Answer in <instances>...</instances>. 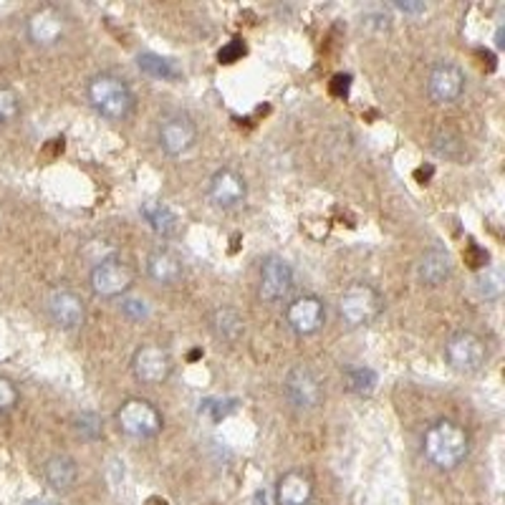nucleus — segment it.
<instances>
[{"instance_id": "6", "label": "nucleus", "mask_w": 505, "mask_h": 505, "mask_svg": "<svg viewBox=\"0 0 505 505\" xmlns=\"http://www.w3.org/2000/svg\"><path fill=\"white\" fill-rule=\"evenodd\" d=\"M445 359L448 364L460 374H475L485 367L488 349L478 333L472 332H455L445 344Z\"/></svg>"}, {"instance_id": "31", "label": "nucleus", "mask_w": 505, "mask_h": 505, "mask_svg": "<svg viewBox=\"0 0 505 505\" xmlns=\"http://www.w3.org/2000/svg\"><path fill=\"white\" fill-rule=\"evenodd\" d=\"M28 505H54L51 503V500H44V498H41V500H31V503Z\"/></svg>"}, {"instance_id": "8", "label": "nucleus", "mask_w": 505, "mask_h": 505, "mask_svg": "<svg viewBox=\"0 0 505 505\" xmlns=\"http://www.w3.org/2000/svg\"><path fill=\"white\" fill-rule=\"evenodd\" d=\"M283 390H286L288 402L299 407V410H316L323 400L322 377L306 364H299V367L288 371Z\"/></svg>"}, {"instance_id": "18", "label": "nucleus", "mask_w": 505, "mask_h": 505, "mask_svg": "<svg viewBox=\"0 0 505 505\" xmlns=\"http://www.w3.org/2000/svg\"><path fill=\"white\" fill-rule=\"evenodd\" d=\"M44 478L56 493H69L79 480V465L69 455H54L44 465Z\"/></svg>"}, {"instance_id": "3", "label": "nucleus", "mask_w": 505, "mask_h": 505, "mask_svg": "<svg viewBox=\"0 0 505 505\" xmlns=\"http://www.w3.org/2000/svg\"><path fill=\"white\" fill-rule=\"evenodd\" d=\"M381 296L374 286H369L364 281H356L352 286L344 288V293L339 296V313L349 326H369L377 322L381 313Z\"/></svg>"}, {"instance_id": "27", "label": "nucleus", "mask_w": 505, "mask_h": 505, "mask_svg": "<svg viewBox=\"0 0 505 505\" xmlns=\"http://www.w3.org/2000/svg\"><path fill=\"white\" fill-rule=\"evenodd\" d=\"M243 56H245V44H243V38H230L228 44L218 51L220 64H235V61H241Z\"/></svg>"}, {"instance_id": "5", "label": "nucleus", "mask_w": 505, "mask_h": 505, "mask_svg": "<svg viewBox=\"0 0 505 505\" xmlns=\"http://www.w3.org/2000/svg\"><path fill=\"white\" fill-rule=\"evenodd\" d=\"M89 283L99 299H122L134 286V271L122 258H106L94 265Z\"/></svg>"}, {"instance_id": "19", "label": "nucleus", "mask_w": 505, "mask_h": 505, "mask_svg": "<svg viewBox=\"0 0 505 505\" xmlns=\"http://www.w3.org/2000/svg\"><path fill=\"white\" fill-rule=\"evenodd\" d=\"M142 218L147 220V225L160 238H173V235H177V230H180V215L167 203H160V200L144 203L142 205Z\"/></svg>"}, {"instance_id": "24", "label": "nucleus", "mask_w": 505, "mask_h": 505, "mask_svg": "<svg viewBox=\"0 0 505 505\" xmlns=\"http://www.w3.org/2000/svg\"><path fill=\"white\" fill-rule=\"evenodd\" d=\"M76 432L81 435V440H99L102 437V420H99V414L94 412H81L76 417Z\"/></svg>"}, {"instance_id": "23", "label": "nucleus", "mask_w": 505, "mask_h": 505, "mask_svg": "<svg viewBox=\"0 0 505 505\" xmlns=\"http://www.w3.org/2000/svg\"><path fill=\"white\" fill-rule=\"evenodd\" d=\"M344 384H346V390L352 391V394H359V397H364V394H371V391H374V387H377V371H374V369H369V367L346 369Z\"/></svg>"}, {"instance_id": "20", "label": "nucleus", "mask_w": 505, "mask_h": 505, "mask_svg": "<svg viewBox=\"0 0 505 505\" xmlns=\"http://www.w3.org/2000/svg\"><path fill=\"white\" fill-rule=\"evenodd\" d=\"M210 329H213V333L218 336L220 342L235 344L243 333H245V322H243V316L235 309L220 306V309L213 311V316H210Z\"/></svg>"}, {"instance_id": "9", "label": "nucleus", "mask_w": 505, "mask_h": 505, "mask_svg": "<svg viewBox=\"0 0 505 505\" xmlns=\"http://www.w3.org/2000/svg\"><path fill=\"white\" fill-rule=\"evenodd\" d=\"M173 356L167 349L157 344L139 346L134 356H132V371L142 384H164L170 374H173Z\"/></svg>"}, {"instance_id": "2", "label": "nucleus", "mask_w": 505, "mask_h": 505, "mask_svg": "<svg viewBox=\"0 0 505 505\" xmlns=\"http://www.w3.org/2000/svg\"><path fill=\"white\" fill-rule=\"evenodd\" d=\"M86 99L94 106V112L109 122H124L132 116L134 106H137V99H134V92L132 86L126 84L122 76L116 74H96L89 86H86Z\"/></svg>"}, {"instance_id": "4", "label": "nucleus", "mask_w": 505, "mask_h": 505, "mask_svg": "<svg viewBox=\"0 0 505 505\" xmlns=\"http://www.w3.org/2000/svg\"><path fill=\"white\" fill-rule=\"evenodd\" d=\"M116 425L126 437L134 440H152L162 432V414L147 400L142 397H129L116 410Z\"/></svg>"}, {"instance_id": "28", "label": "nucleus", "mask_w": 505, "mask_h": 505, "mask_svg": "<svg viewBox=\"0 0 505 505\" xmlns=\"http://www.w3.org/2000/svg\"><path fill=\"white\" fill-rule=\"evenodd\" d=\"M122 311H124V316L134 319V322H142V319L150 313V309H147V301L144 299H124L122 301Z\"/></svg>"}, {"instance_id": "26", "label": "nucleus", "mask_w": 505, "mask_h": 505, "mask_svg": "<svg viewBox=\"0 0 505 505\" xmlns=\"http://www.w3.org/2000/svg\"><path fill=\"white\" fill-rule=\"evenodd\" d=\"M18 397H21V394H18L15 381L0 374V414L11 412L13 407L18 404Z\"/></svg>"}, {"instance_id": "29", "label": "nucleus", "mask_w": 505, "mask_h": 505, "mask_svg": "<svg viewBox=\"0 0 505 505\" xmlns=\"http://www.w3.org/2000/svg\"><path fill=\"white\" fill-rule=\"evenodd\" d=\"M349 86H352V76H349V74H339V76H333L332 94L333 96H346V94H349Z\"/></svg>"}, {"instance_id": "22", "label": "nucleus", "mask_w": 505, "mask_h": 505, "mask_svg": "<svg viewBox=\"0 0 505 505\" xmlns=\"http://www.w3.org/2000/svg\"><path fill=\"white\" fill-rule=\"evenodd\" d=\"M137 66L142 74H147L152 79L160 81H177L183 76V69L174 64L173 58H164L160 54H139L137 56Z\"/></svg>"}, {"instance_id": "1", "label": "nucleus", "mask_w": 505, "mask_h": 505, "mask_svg": "<svg viewBox=\"0 0 505 505\" xmlns=\"http://www.w3.org/2000/svg\"><path fill=\"white\" fill-rule=\"evenodd\" d=\"M422 452L437 470H455L470 452V435L455 420H437L427 427Z\"/></svg>"}, {"instance_id": "11", "label": "nucleus", "mask_w": 505, "mask_h": 505, "mask_svg": "<svg viewBox=\"0 0 505 505\" xmlns=\"http://www.w3.org/2000/svg\"><path fill=\"white\" fill-rule=\"evenodd\" d=\"M293 288V268L288 261L278 258V255H268L263 263H261V286L258 293L261 299L268 303H276L283 301Z\"/></svg>"}, {"instance_id": "7", "label": "nucleus", "mask_w": 505, "mask_h": 505, "mask_svg": "<svg viewBox=\"0 0 505 505\" xmlns=\"http://www.w3.org/2000/svg\"><path fill=\"white\" fill-rule=\"evenodd\" d=\"M197 139V126L183 112H174V114L162 116L160 129H157V142L164 154L170 157H183L187 152L195 147Z\"/></svg>"}, {"instance_id": "13", "label": "nucleus", "mask_w": 505, "mask_h": 505, "mask_svg": "<svg viewBox=\"0 0 505 505\" xmlns=\"http://www.w3.org/2000/svg\"><path fill=\"white\" fill-rule=\"evenodd\" d=\"M207 195L218 207H238L248 195V184H245V177H243L238 170L233 167H223L218 173L210 177V184H207Z\"/></svg>"}, {"instance_id": "21", "label": "nucleus", "mask_w": 505, "mask_h": 505, "mask_svg": "<svg viewBox=\"0 0 505 505\" xmlns=\"http://www.w3.org/2000/svg\"><path fill=\"white\" fill-rule=\"evenodd\" d=\"M450 255L448 251L442 248H430V251L422 255V261L417 265V273H420V281L427 283V286H440L445 278L450 276Z\"/></svg>"}, {"instance_id": "12", "label": "nucleus", "mask_w": 505, "mask_h": 505, "mask_svg": "<svg viewBox=\"0 0 505 505\" xmlns=\"http://www.w3.org/2000/svg\"><path fill=\"white\" fill-rule=\"evenodd\" d=\"M427 92L437 104H455L465 92V71L460 69L458 64L440 61L430 71Z\"/></svg>"}, {"instance_id": "14", "label": "nucleus", "mask_w": 505, "mask_h": 505, "mask_svg": "<svg viewBox=\"0 0 505 505\" xmlns=\"http://www.w3.org/2000/svg\"><path fill=\"white\" fill-rule=\"evenodd\" d=\"M64 34H66V21L54 5H44V8L31 13L28 38L34 41L35 46H56L58 41L64 38Z\"/></svg>"}, {"instance_id": "17", "label": "nucleus", "mask_w": 505, "mask_h": 505, "mask_svg": "<svg viewBox=\"0 0 505 505\" xmlns=\"http://www.w3.org/2000/svg\"><path fill=\"white\" fill-rule=\"evenodd\" d=\"M147 276L160 286H174L183 278V261L167 248L152 251L147 258Z\"/></svg>"}, {"instance_id": "15", "label": "nucleus", "mask_w": 505, "mask_h": 505, "mask_svg": "<svg viewBox=\"0 0 505 505\" xmlns=\"http://www.w3.org/2000/svg\"><path fill=\"white\" fill-rule=\"evenodd\" d=\"M48 313L58 329H79L86 319V306L79 293L69 288H58L48 296Z\"/></svg>"}, {"instance_id": "30", "label": "nucleus", "mask_w": 505, "mask_h": 505, "mask_svg": "<svg viewBox=\"0 0 505 505\" xmlns=\"http://www.w3.org/2000/svg\"><path fill=\"white\" fill-rule=\"evenodd\" d=\"M394 8H397V11H402V13H412V15L427 11L425 3H394Z\"/></svg>"}, {"instance_id": "10", "label": "nucleus", "mask_w": 505, "mask_h": 505, "mask_svg": "<svg viewBox=\"0 0 505 505\" xmlns=\"http://www.w3.org/2000/svg\"><path fill=\"white\" fill-rule=\"evenodd\" d=\"M288 329L299 336H311L326 323V306L319 296H299L286 306Z\"/></svg>"}, {"instance_id": "16", "label": "nucleus", "mask_w": 505, "mask_h": 505, "mask_svg": "<svg viewBox=\"0 0 505 505\" xmlns=\"http://www.w3.org/2000/svg\"><path fill=\"white\" fill-rule=\"evenodd\" d=\"M313 498V480L309 472L288 470L281 475L276 485V503L278 505H311Z\"/></svg>"}, {"instance_id": "25", "label": "nucleus", "mask_w": 505, "mask_h": 505, "mask_svg": "<svg viewBox=\"0 0 505 505\" xmlns=\"http://www.w3.org/2000/svg\"><path fill=\"white\" fill-rule=\"evenodd\" d=\"M21 112V104H18V96L13 89L8 86H0V124H8Z\"/></svg>"}]
</instances>
